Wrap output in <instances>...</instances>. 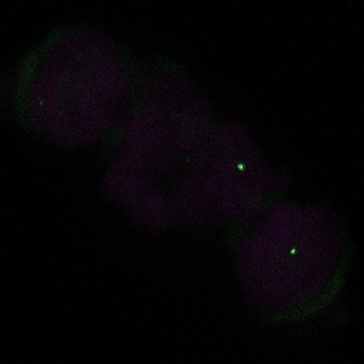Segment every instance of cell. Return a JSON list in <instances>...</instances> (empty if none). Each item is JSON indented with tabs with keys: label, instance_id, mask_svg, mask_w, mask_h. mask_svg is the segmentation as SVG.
Listing matches in <instances>:
<instances>
[{
	"label": "cell",
	"instance_id": "6da1fadb",
	"mask_svg": "<svg viewBox=\"0 0 364 364\" xmlns=\"http://www.w3.org/2000/svg\"><path fill=\"white\" fill-rule=\"evenodd\" d=\"M102 46L91 32H69L36 56L24 91L28 114L40 133L72 142L97 136L107 85Z\"/></svg>",
	"mask_w": 364,
	"mask_h": 364
},
{
	"label": "cell",
	"instance_id": "7a4b0ae2",
	"mask_svg": "<svg viewBox=\"0 0 364 364\" xmlns=\"http://www.w3.org/2000/svg\"><path fill=\"white\" fill-rule=\"evenodd\" d=\"M138 217L141 223L149 228H160L167 222L170 215L168 205L161 200H145L138 208Z\"/></svg>",
	"mask_w": 364,
	"mask_h": 364
}]
</instances>
